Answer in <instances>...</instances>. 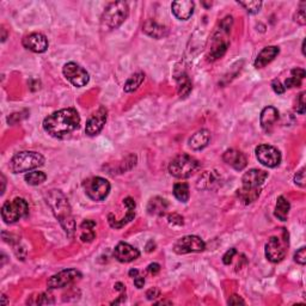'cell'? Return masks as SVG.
Wrapping results in <instances>:
<instances>
[{"label": "cell", "instance_id": "cell-41", "mask_svg": "<svg viewBox=\"0 0 306 306\" xmlns=\"http://www.w3.org/2000/svg\"><path fill=\"white\" fill-rule=\"evenodd\" d=\"M236 254H237V250L234 248H231L230 250L226 251V253L224 254V256H223L224 265H230V263L232 262V259H233L234 255Z\"/></svg>", "mask_w": 306, "mask_h": 306}, {"label": "cell", "instance_id": "cell-42", "mask_svg": "<svg viewBox=\"0 0 306 306\" xmlns=\"http://www.w3.org/2000/svg\"><path fill=\"white\" fill-rule=\"evenodd\" d=\"M228 304L229 305H239V304L244 305L245 302L242 298H240L239 296H237V294H233V296L230 297V299L228 300Z\"/></svg>", "mask_w": 306, "mask_h": 306}, {"label": "cell", "instance_id": "cell-4", "mask_svg": "<svg viewBox=\"0 0 306 306\" xmlns=\"http://www.w3.org/2000/svg\"><path fill=\"white\" fill-rule=\"evenodd\" d=\"M44 164V157L41 153L35 151H23L16 153L10 160L11 172L13 174H22L31 170H35Z\"/></svg>", "mask_w": 306, "mask_h": 306}, {"label": "cell", "instance_id": "cell-10", "mask_svg": "<svg viewBox=\"0 0 306 306\" xmlns=\"http://www.w3.org/2000/svg\"><path fill=\"white\" fill-rule=\"evenodd\" d=\"M206 249V244L197 236H184L177 240L174 245V251L178 255L189 253H200Z\"/></svg>", "mask_w": 306, "mask_h": 306}, {"label": "cell", "instance_id": "cell-43", "mask_svg": "<svg viewBox=\"0 0 306 306\" xmlns=\"http://www.w3.org/2000/svg\"><path fill=\"white\" fill-rule=\"evenodd\" d=\"M159 296H160V291L155 287L150 288V290L146 292V297L149 300H153V299L158 298Z\"/></svg>", "mask_w": 306, "mask_h": 306}, {"label": "cell", "instance_id": "cell-14", "mask_svg": "<svg viewBox=\"0 0 306 306\" xmlns=\"http://www.w3.org/2000/svg\"><path fill=\"white\" fill-rule=\"evenodd\" d=\"M23 46L34 53H44L48 49V39L43 34L34 33L23 38Z\"/></svg>", "mask_w": 306, "mask_h": 306}, {"label": "cell", "instance_id": "cell-7", "mask_svg": "<svg viewBox=\"0 0 306 306\" xmlns=\"http://www.w3.org/2000/svg\"><path fill=\"white\" fill-rule=\"evenodd\" d=\"M83 187L85 194L93 201H103L110 191L109 181L98 176L85 180Z\"/></svg>", "mask_w": 306, "mask_h": 306}, {"label": "cell", "instance_id": "cell-8", "mask_svg": "<svg viewBox=\"0 0 306 306\" xmlns=\"http://www.w3.org/2000/svg\"><path fill=\"white\" fill-rule=\"evenodd\" d=\"M62 73H64L65 78L76 87H83L90 80V76L86 70H84L76 62H69L65 65Z\"/></svg>", "mask_w": 306, "mask_h": 306}, {"label": "cell", "instance_id": "cell-44", "mask_svg": "<svg viewBox=\"0 0 306 306\" xmlns=\"http://www.w3.org/2000/svg\"><path fill=\"white\" fill-rule=\"evenodd\" d=\"M271 87H273L274 92L277 93V95H282L286 90L285 86H282V84L280 83L279 80H274L273 83H271Z\"/></svg>", "mask_w": 306, "mask_h": 306}, {"label": "cell", "instance_id": "cell-38", "mask_svg": "<svg viewBox=\"0 0 306 306\" xmlns=\"http://www.w3.org/2000/svg\"><path fill=\"white\" fill-rule=\"evenodd\" d=\"M168 222L172 226H182L183 225V217L177 213H172L168 217Z\"/></svg>", "mask_w": 306, "mask_h": 306}, {"label": "cell", "instance_id": "cell-31", "mask_svg": "<svg viewBox=\"0 0 306 306\" xmlns=\"http://www.w3.org/2000/svg\"><path fill=\"white\" fill-rule=\"evenodd\" d=\"M24 180L30 186H39V184H42L47 180V176L42 171H33L25 175Z\"/></svg>", "mask_w": 306, "mask_h": 306}, {"label": "cell", "instance_id": "cell-3", "mask_svg": "<svg viewBox=\"0 0 306 306\" xmlns=\"http://www.w3.org/2000/svg\"><path fill=\"white\" fill-rule=\"evenodd\" d=\"M129 15V7L126 1L110 2L101 17V29L112 31L117 29Z\"/></svg>", "mask_w": 306, "mask_h": 306}, {"label": "cell", "instance_id": "cell-17", "mask_svg": "<svg viewBox=\"0 0 306 306\" xmlns=\"http://www.w3.org/2000/svg\"><path fill=\"white\" fill-rule=\"evenodd\" d=\"M124 206L127 207V215L121 220H116L113 214L108 215V222L109 225L114 229H122L124 225H127L129 222H132L135 217V201L132 197H126L123 200Z\"/></svg>", "mask_w": 306, "mask_h": 306}, {"label": "cell", "instance_id": "cell-35", "mask_svg": "<svg viewBox=\"0 0 306 306\" xmlns=\"http://www.w3.org/2000/svg\"><path fill=\"white\" fill-rule=\"evenodd\" d=\"M305 92H302L299 93L298 98H297V106H296V112L298 113V114L303 115L305 114V107H306V103H305Z\"/></svg>", "mask_w": 306, "mask_h": 306}, {"label": "cell", "instance_id": "cell-15", "mask_svg": "<svg viewBox=\"0 0 306 306\" xmlns=\"http://www.w3.org/2000/svg\"><path fill=\"white\" fill-rule=\"evenodd\" d=\"M114 256L115 259L122 263H129L139 259L140 256V251L137 248H134L133 245L128 244V243L121 242L116 245L114 250Z\"/></svg>", "mask_w": 306, "mask_h": 306}, {"label": "cell", "instance_id": "cell-25", "mask_svg": "<svg viewBox=\"0 0 306 306\" xmlns=\"http://www.w3.org/2000/svg\"><path fill=\"white\" fill-rule=\"evenodd\" d=\"M261 194V188L251 189V188H244L242 187L240 189L237 191V196L239 197V200L242 201L245 205H250L254 201H256L260 197Z\"/></svg>", "mask_w": 306, "mask_h": 306}, {"label": "cell", "instance_id": "cell-51", "mask_svg": "<svg viewBox=\"0 0 306 306\" xmlns=\"http://www.w3.org/2000/svg\"><path fill=\"white\" fill-rule=\"evenodd\" d=\"M158 304H171V303L170 302H160V303H158Z\"/></svg>", "mask_w": 306, "mask_h": 306}, {"label": "cell", "instance_id": "cell-49", "mask_svg": "<svg viewBox=\"0 0 306 306\" xmlns=\"http://www.w3.org/2000/svg\"><path fill=\"white\" fill-rule=\"evenodd\" d=\"M115 290H117V291H124V286H123L121 282H117V283H116V285H115Z\"/></svg>", "mask_w": 306, "mask_h": 306}, {"label": "cell", "instance_id": "cell-2", "mask_svg": "<svg viewBox=\"0 0 306 306\" xmlns=\"http://www.w3.org/2000/svg\"><path fill=\"white\" fill-rule=\"evenodd\" d=\"M46 200L67 236L72 237L76 231V222L72 214V208L64 192L53 189L46 194Z\"/></svg>", "mask_w": 306, "mask_h": 306}, {"label": "cell", "instance_id": "cell-6", "mask_svg": "<svg viewBox=\"0 0 306 306\" xmlns=\"http://www.w3.org/2000/svg\"><path fill=\"white\" fill-rule=\"evenodd\" d=\"M29 214V205L22 197L6 201L1 208V218L6 224H15Z\"/></svg>", "mask_w": 306, "mask_h": 306}, {"label": "cell", "instance_id": "cell-19", "mask_svg": "<svg viewBox=\"0 0 306 306\" xmlns=\"http://www.w3.org/2000/svg\"><path fill=\"white\" fill-rule=\"evenodd\" d=\"M171 11L174 16L180 21H187L194 13V2L191 0H178L171 5Z\"/></svg>", "mask_w": 306, "mask_h": 306}, {"label": "cell", "instance_id": "cell-22", "mask_svg": "<svg viewBox=\"0 0 306 306\" xmlns=\"http://www.w3.org/2000/svg\"><path fill=\"white\" fill-rule=\"evenodd\" d=\"M209 141H211V133L207 129H201L189 139V147L194 151H200L208 145Z\"/></svg>", "mask_w": 306, "mask_h": 306}, {"label": "cell", "instance_id": "cell-29", "mask_svg": "<svg viewBox=\"0 0 306 306\" xmlns=\"http://www.w3.org/2000/svg\"><path fill=\"white\" fill-rule=\"evenodd\" d=\"M144 80H145V75H144L143 72L134 73V75L130 76L128 80L126 81V84H124L123 86L124 92H134L135 90H138L139 87L141 86Z\"/></svg>", "mask_w": 306, "mask_h": 306}, {"label": "cell", "instance_id": "cell-40", "mask_svg": "<svg viewBox=\"0 0 306 306\" xmlns=\"http://www.w3.org/2000/svg\"><path fill=\"white\" fill-rule=\"evenodd\" d=\"M302 86V80L298 78H294V76H290V78L286 79L285 81V89H291V87H299Z\"/></svg>", "mask_w": 306, "mask_h": 306}, {"label": "cell", "instance_id": "cell-46", "mask_svg": "<svg viewBox=\"0 0 306 306\" xmlns=\"http://www.w3.org/2000/svg\"><path fill=\"white\" fill-rule=\"evenodd\" d=\"M95 228H96V223L93 222V220H84L80 225L81 230H93Z\"/></svg>", "mask_w": 306, "mask_h": 306}, {"label": "cell", "instance_id": "cell-26", "mask_svg": "<svg viewBox=\"0 0 306 306\" xmlns=\"http://www.w3.org/2000/svg\"><path fill=\"white\" fill-rule=\"evenodd\" d=\"M176 80L178 84V93L181 98H187L191 93L192 85L191 79L186 72H181L180 75L176 76Z\"/></svg>", "mask_w": 306, "mask_h": 306}, {"label": "cell", "instance_id": "cell-50", "mask_svg": "<svg viewBox=\"0 0 306 306\" xmlns=\"http://www.w3.org/2000/svg\"><path fill=\"white\" fill-rule=\"evenodd\" d=\"M129 275L132 277H135L137 275H139V270L138 269H132V270H129Z\"/></svg>", "mask_w": 306, "mask_h": 306}, {"label": "cell", "instance_id": "cell-28", "mask_svg": "<svg viewBox=\"0 0 306 306\" xmlns=\"http://www.w3.org/2000/svg\"><path fill=\"white\" fill-rule=\"evenodd\" d=\"M219 182V176L215 174V171H206L199 178L197 182V188L199 189H212L215 184Z\"/></svg>", "mask_w": 306, "mask_h": 306}, {"label": "cell", "instance_id": "cell-12", "mask_svg": "<svg viewBox=\"0 0 306 306\" xmlns=\"http://www.w3.org/2000/svg\"><path fill=\"white\" fill-rule=\"evenodd\" d=\"M108 110L104 107H100L98 110L91 115V117L87 120L86 127H85V133L89 137H95V135L100 134L101 130L103 129L104 124L107 122Z\"/></svg>", "mask_w": 306, "mask_h": 306}, {"label": "cell", "instance_id": "cell-5", "mask_svg": "<svg viewBox=\"0 0 306 306\" xmlns=\"http://www.w3.org/2000/svg\"><path fill=\"white\" fill-rule=\"evenodd\" d=\"M199 161L191 155L182 153L178 154L169 164V172L176 178H188L199 169Z\"/></svg>", "mask_w": 306, "mask_h": 306}, {"label": "cell", "instance_id": "cell-13", "mask_svg": "<svg viewBox=\"0 0 306 306\" xmlns=\"http://www.w3.org/2000/svg\"><path fill=\"white\" fill-rule=\"evenodd\" d=\"M266 257L271 263H279L285 259L286 256V248L282 244L279 237H270L268 239L265 249Z\"/></svg>", "mask_w": 306, "mask_h": 306}, {"label": "cell", "instance_id": "cell-27", "mask_svg": "<svg viewBox=\"0 0 306 306\" xmlns=\"http://www.w3.org/2000/svg\"><path fill=\"white\" fill-rule=\"evenodd\" d=\"M290 209H291V205L285 196L277 197L276 206H275V213H274L277 219L281 220V222H287Z\"/></svg>", "mask_w": 306, "mask_h": 306}, {"label": "cell", "instance_id": "cell-18", "mask_svg": "<svg viewBox=\"0 0 306 306\" xmlns=\"http://www.w3.org/2000/svg\"><path fill=\"white\" fill-rule=\"evenodd\" d=\"M223 159L228 165L232 166V168L238 170V171H242L246 166V164H248L244 153L234 149H230L228 151H225V153L223 154Z\"/></svg>", "mask_w": 306, "mask_h": 306}, {"label": "cell", "instance_id": "cell-34", "mask_svg": "<svg viewBox=\"0 0 306 306\" xmlns=\"http://www.w3.org/2000/svg\"><path fill=\"white\" fill-rule=\"evenodd\" d=\"M305 2H302L300 4V7L297 10L296 15H294V21L300 25H305L306 24V15H305Z\"/></svg>", "mask_w": 306, "mask_h": 306}, {"label": "cell", "instance_id": "cell-45", "mask_svg": "<svg viewBox=\"0 0 306 306\" xmlns=\"http://www.w3.org/2000/svg\"><path fill=\"white\" fill-rule=\"evenodd\" d=\"M291 73H292V76H294V78H298V79H300V80H302V79H304L305 78V71L303 70V69H293L291 71Z\"/></svg>", "mask_w": 306, "mask_h": 306}, {"label": "cell", "instance_id": "cell-36", "mask_svg": "<svg viewBox=\"0 0 306 306\" xmlns=\"http://www.w3.org/2000/svg\"><path fill=\"white\" fill-rule=\"evenodd\" d=\"M96 233L93 230H81V234H80V239L81 242H92L95 239Z\"/></svg>", "mask_w": 306, "mask_h": 306}, {"label": "cell", "instance_id": "cell-9", "mask_svg": "<svg viewBox=\"0 0 306 306\" xmlns=\"http://www.w3.org/2000/svg\"><path fill=\"white\" fill-rule=\"evenodd\" d=\"M257 160L267 168H276L281 163V153L270 145H260L255 150Z\"/></svg>", "mask_w": 306, "mask_h": 306}, {"label": "cell", "instance_id": "cell-11", "mask_svg": "<svg viewBox=\"0 0 306 306\" xmlns=\"http://www.w3.org/2000/svg\"><path fill=\"white\" fill-rule=\"evenodd\" d=\"M81 277V273L76 269H65L60 273L55 274L48 280L47 286L49 290H58V288H64L66 286L72 285L73 282L78 281Z\"/></svg>", "mask_w": 306, "mask_h": 306}, {"label": "cell", "instance_id": "cell-47", "mask_svg": "<svg viewBox=\"0 0 306 306\" xmlns=\"http://www.w3.org/2000/svg\"><path fill=\"white\" fill-rule=\"evenodd\" d=\"M147 270L150 271V273L152 274V275H155V274L159 273L160 270V266L158 265V263H151V265L147 267Z\"/></svg>", "mask_w": 306, "mask_h": 306}, {"label": "cell", "instance_id": "cell-33", "mask_svg": "<svg viewBox=\"0 0 306 306\" xmlns=\"http://www.w3.org/2000/svg\"><path fill=\"white\" fill-rule=\"evenodd\" d=\"M31 304L34 305H47V304H54L53 297L49 293H41L36 297L35 302H33Z\"/></svg>", "mask_w": 306, "mask_h": 306}, {"label": "cell", "instance_id": "cell-39", "mask_svg": "<svg viewBox=\"0 0 306 306\" xmlns=\"http://www.w3.org/2000/svg\"><path fill=\"white\" fill-rule=\"evenodd\" d=\"M294 183L299 187H305V169H300L294 176Z\"/></svg>", "mask_w": 306, "mask_h": 306}, {"label": "cell", "instance_id": "cell-16", "mask_svg": "<svg viewBox=\"0 0 306 306\" xmlns=\"http://www.w3.org/2000/svg\"><path fill=\"white\" fill-rule=\"evenodd\" d=\"M268 178V172L265 170L259 169H251L248 172H245L242 177V183L244 188H251L256 189L261 188L265 181Z\"/></svg>", "mask_w": 306, "mask_h": 306}, {"label": "cell", "instance_id": "cell-23", "mask_svg": "<svg viewBox=\"0 0 306 306\" xmlns=\"http://www.w3.org/2000/svg\"><path fill=\"white\" fill-rule=\"evenodd\" d=\"M169 203L168 201L160 196H155L150 200L149 205H147V212L151 215H157V217H161L166 213L168 211Z\"/></svg>", "mask_w": 306, "mask_h": 306}, {"label": "cell", "instance_id": "cell-20", "mask_svg": "<svg viewBox=\"0 0 306 306\" xmlns=\"http://www.w3.org/2000/svg\"><path fill=\"white\" fill-rule=\"evenodd\" d=\"M279 120V110L274 107H266L260 116V123L265 132L270 133L274 124Z\"/></svg>", "mask_w": 306, "mask_h": 306}, {"label": "cell", "instance_id": "cell-37", "mask_svg": "<svg viewBox=\"0 0 306 306\" xmlns=\"http://www.w3.org/2000/svg\"><path fill=\"white\" fill-rule=\"evenodd\" d=\"M294 261L302 266L305 265L306 263V248L305 246H303V248H300L299 250L297 251L296 255H294Z\"/></svg>", "mask_w": 306, "mask_h": 306}, {"label": "cell", "instance_id": "cell-24", "mask_svg": "<svg viewBox=\"0 0 306 306\" xmlns=\"http://www.w3.org/2000/svg\"><path fill=\"white\" fill-rule=\"evenodd\" d=\"M143 31L146 35L157 39L163 38L164 36L168 35V29H166L165 27H163V25L158 24L157 22L152 21V19H150V21H147L146 23L144 24Z\"/></svg>", "mask_w": 306, "mask_h": 306}, {"label": "cell", "instance_id": "cell-48", "mask_svg": "<svg viewBox=\"0 0 306 306\" xmlns=\"http://www.w3.org/2000/svg\"><path fill=\"white\" fill-rule=\"evenodd\" d=\"M134 279V285L137 286V288H143L144 285H145V277L141 276V275H137Z\"/></svg>", "mask_w": 306, "mask_h": 306}, {"label": "cell", "instance_id": "cell-32", "mask_svg": "<svg viewBox=\"0 0 306 306\" xmlns=\"http://www.w3.org/2000/svg\"><path fill=\"white\" fill-rule=\"evenodd\" d=\"M238 4L240 6H243L246 10V12L250 13V15H255V13H259L261 7H262V1L259 0H249V1H238Z\"/></svg>", "mask_w": 306, "mask_h": 306}, {"label": "cell", "instance_id": "cell-21", "mask_svg": "<svg viewBox=\"0 0 306 306\" xmlns=\"http://www.w3.org/2000/svg\"><path fill=\"white\" fill-rule=\"evenodd\" d=\"M279 47L269 46L263 48L259 55H257L256 60H255V67H256V69H263V67L267 66L268 64H270V62L279 55Z\"/></svg>", "mask_w": 306, "mask_h": 306}, {"label": "cell", "instance_id": "cell-1", "mask_svg": "<svg viewBox=\"0 0 306 306\" xmlns=\"http://www.w3.org/2000/svg\"><path fill=\"white\" fill-rule=\"evenodd\" d=\"M80 126V116L75 108L61 109L47 116L43 121V129L50 137L65 139Z\"/></svg>", "mask_w": 306, "mask_h": 306}, {"label": "cell", "instance_id": "cell-30", "mask_svg": "<svg viewBox=\"0 0 306 306\" xmlns=\"http://www.w3.org/2000/svg\"><path fill=\"white\" fill-rule=\"evenodd\" d=\"M174 195L175 197L181 202H187L191 197L189 192V186L187 183H177L174 187Z\"/></svg>", "mask_w": 306, "mask_h": 306}]
</instances>
